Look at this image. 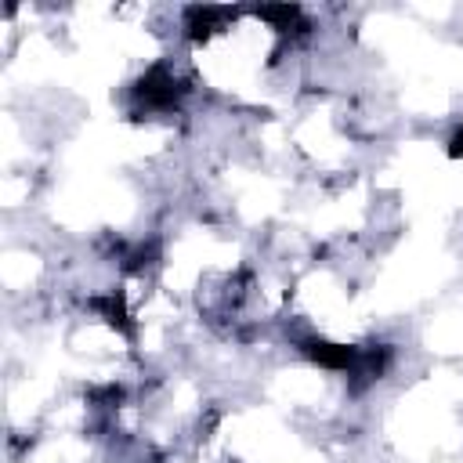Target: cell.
I'll return each mask as SVG.
<instances>
[{"mask_svg":"<svg viewBox=\"0 0 463 463\" xmlns=\"http://www.w3.org/2000/svg\"><path fill=\"white\" fill-rule=\"evenodd\" d=\"M134 94H137L148 109H166V105H174V101H177L181 83H177V76H174L170 69L156 65V69H148V72L141 76V83L134 87Z\"/></svg>","mask_w":463,"mask_h":463,"instance_id":"1","label":"cell"},{"mask_svg":"<svg viewBox=\"0 0 463 463\" xmlns=\"http://www.w3.org/2000/svg\"><path fill=\"white\" fill-rule=\"evenodd\" d=\"M449 152H452V156H463V130L452 137V148H449Z\"/></svg>","mask_w":463,"mask_h":463,"instance_id":"2","label":"cell"}]
</instances>
